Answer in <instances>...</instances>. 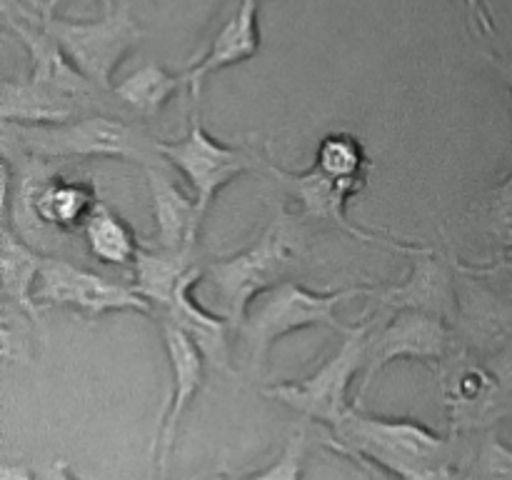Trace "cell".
Masks as SVG:
<instances>
[{
	"mask_svg": "<svg viewBox=\"0 0 512 480\" xmlns=\"http://www.w3.org/2000/svg\"><path fill=\"white\" fill-rule=\"evenodd\" d=\"M470 438L435 433L413 418H383L353 410L335 430H325L333 453H358L395 480H470L475 448Z\"/></svg>",
	"mask_w": 512,
	"mask_h": 480,
	"instance_id": "6da1fadb",
	"label": "cell"
},
{
	"mask_svg": "<svg viewBox=\"0 0 512 480\" xmlns=\"http://www.w3.org/2000/svg\"><path fill=\"white\" fill-rule=\"evenodd\" d=\"M5 155H23L43 163L68 160H128L143 168L165 163L153 135L140 125L113 115H80L68 123H0Z\"/></svg>",
	"mask_w": 512,
	"mask_h": 480,
	"instance_id": "7a4b0ae2",
	"label": "cell"
},
{
	"mask_svg": "<svg viewBox=\"0 0 512 480\" xmlns=\"http://www.w3.org/2000/svg\"><path fill=\"white\" fill-rule=\"evenodd\" d=\"M300 225L303 220L298 215H290L288 208H280L250 248L205 265L198 288L203 290L205 298L213 300L215 313L230 320L235 333L243 325L255 298H260L273 285L283 283L285 275L300 263L303 255Z\"/></svg>",
	"mask_w": 512,
	"mask_h": 480,
	"instance_id": "3957f363",
	"label": "cell"
},
{
	"mask_svg": "<svg viewBox=\"0 0 512 480\" xmlns=\"http://www.w3.org/2000/svg\"><path fill=\"white\" fill-rule=\"evenodd\" d=\"M380 310L368 308L358 323L348 325L343 330V343L340 348L305 380H288V383H273L260 388V395L273 403L285 405L293 413L313 420L335 430L345 423L350 413L358 408V403L350 400V385L355 375L363 373L368 363L370 335L380 323Z\"/></svg>",
	"mask_w": 512,
	"mask_h": 480,
	"instance_id": "277c9868",
	"label": "cell"
},
{
	"mask_svg": "<svg viewBox=\"0 0 512 480\" xmlns=\"http://www.w3.org/2000/svg\"><path fill=\"white\" fill-rule=\"evenodd\" d=\"M378 283L350 285L335 290H308L293 280L273 285L250 305L243 325L238 328L240 340L248 348V358L255 368L265 363L270 348L285 335L305 328H333L343 333L348 323L338 320V305L353 298H373Z\"/></svg>",
	"mask_w": 512,
	"mask_h": 480,
	"instance_id": "5b68a950",
	"label": "cell"
},
{
	"mask_svg": "<svg viewBox=\"0 0 512 480\" xmlns=\"http://www.w3.org/2000/svg\"><path fill=\"white\" fill-rule=\"evenodd\" d=\"M265 173H270L275 178V183L285 190L293 200H298L300 213L298 218L303 223H328L333 228L343 230L345 235H350L353 240L360 243L375 245V248H388L393 253L400 255H415L428 253L433 245L415 243V240L403 238V235L388 233V230H368L360 228L355 220H350L348 215V203L350 198L360 193L365 188L368 180H338L330 178L328 173L313 165L308 170H285L280 165H275L273 160H265L263 163Z\"/></svg>",
	"mask_w": 512,
	"mask_h": 480,
	"instance_id": "8992f818",
	"label": "cell"
},
{
	"mask_svg": "<svg viewBox=\"0 0 512 480\" xmlns=\"http://www.w3.org/2000/svg\"><path fill=\"white\" fill-rule=\"evenodd\" d=\"M450 433L483 435L512 415V388L485 358L460 343L438 368Z\"/></svg>",
	"mask_w": 512,
	"mask_h": 480,
	"instance_id": "52a82bcc",
	"label": "cell"
},
{
	"mask_svg": "<svg viewBox=\"0 0 512 480\" xmlns=\"http://www.w3.org/2000/svg\"><path fill=\"white\" fill-rule=\"evenodd\" d=\"M40 23L58 40L75 68L103 93L115 88V70L143 38V30L130 18L128 8H115L98 20H70L53 13Z\"/></svg>",
	"mask_w": 512,
	"mask_h": 480,
	"instance_id": "ba28073f",
	"label": "cell"
},
{
	"mask_svg": "<svg viewBox=\"0 0 512 480\" xmlns=\"http://www.w3.org/2000/svg\"><path fill=\"white\" fill-rule=\"evenodd\" d=\"M458 345L455 325L440 315L423 313V310H395L393 318L385 325L378 323L370 335L368 363L355 403L360 405L375 378L395 360H420L440 368L458 350Z\"/></svg>",
	"mask_w": 512,
	"mask_h": 480,
	"instance_id": "9c48e42d",
	"label": "cell"
},
{
	"mask_svg": "<svg viewBox=\"0 0 512 480\" xmlns=\"http://www.w3.org/2000/svg\"><path fill=\"white\" fill-rule=\"evenodd\" d=\"M158 150L165 163L173 165L185 175L203 215L208 213L210 203H213L220 190L228 188L240 175L250 173V170H260L265 163L258 155L250 153L248 148L220 143L218 138H213L203 128L198 115H193L188 133L183 138L170 140V143L160 140Z\"/></svg>",
	"mask_w": 512,
	"mask_h": 480,
	"instance_id": "30bf717a",
	"label": "cell"
},
{
	"mask_svg": "<svg viewBox=\"0 0 512 480\" xmlns=\"http://www.w3.org/2000/svg\"><path fill=\"white\" fill-rule=\"evenodd\" d=\"M40 308H68L85 320H98L108 313L155 315V308L133 288L85 270L63 258H45L35 290Z\"/></svg>",
	"mask_w": 512,
	"mask_h": 480,
	"instance_id": "8fae6325",
	"label": "cell"
},
{
	"mask_svg": "<svg viewBox=\"0 0 512 480\" xmlns=\"http://www.w3.org/2000/svg\"><path fill=\"white\" fill-rule=\"evenodd\" d=\"M53 163L30 160L15 190V218L33 223L38 230L75 233L83 230L90 213L100 203L95 188L83 180H70L53 173Z\"/></svg>",
	"mask_w": 512,
	"mask_h": 480,
	"instance_id": "7c38bea8",
	"label": "cell"
},
{
	"mask_svg": "<svg viewBox=\"0 0 512 480\" xmlns=\"http://www.w3.org/2000/svg\"><path fill=\"white\" fill-rule=\"evenodd\" d=\"M160 330H163V343L170 365V398L168 408L160 418L158 435L153 440V460L158 480H168V463L175 450L180 423H183V415L193 403L195 393L203 388L205 365L208 363H205V355L200 353L193 338L183 333L178 325L170 323V320H160Z\"/></svg>",
	"mask_w": 512,
	"mask_h": 480,
	"instance_id": "4fadbf2b",
	"label": "cell"
},
{
	"mask_svg": "<svg viewBox=\"0 0 512 480\" xmlns=\"http://www.w3.org/2000/svg\"><path fill=\"white\" fill-rule=\"evenodd\" d=\"M373 308L380 313L390 310H423L458 325L460 298H458V270L453 255L445 260L435 248L413 258V270L408 280L400 285L380 283L375 290Z\"/></svg>",
	"mask_w": 512,
	"mask_h": 480,
	"instance_id": "5bb4252c",
	"label": "cell"
},
{
	"mask_svg": "<svg viewBox=\"0 0 512 480\" xmlns=\"http://www.w3.org/2000/svg\"><path fill=\"white\" fill-rule=\"evenodd\" d=\"M203 270L205 268L195 265V268H190L185 273V278L180 280L168 308L163 313H158V320H170L183 333H188L193 338V343L200 348V353L205 355V363L210 368L218 370V373L233 375V363H230V333H235V328L220 313H210L193 295V290L203 280Z\"/></svg>",
	"mask_w": 512,
	"mask_h": 480,
	"instance_id": "9a60e30c",
	"label": "cell"
},
{
	"mask_svg": "<svg viewBox=\"0 0 512 480\" xmlns=\"http://www.w3.org/2000/svg\"><path fill=\"white\" fill-rule=\"evenodd\" d=\"M150 190V205L155 218V238L165 250H198V235L203 218L198 200L180 190L170 178L168 163L145 168Z\"/></svg>",
	"mask_w": 512,
	"mask_h": 480,
	"instance_id": "2e32d148",
	"label": "cell"
},
{
	"mask_svg": "<svg viewBox=\"0 0 512 480\" xmlns=\"http://www.w3.org/2000/svg\"><path fill=\"white\" fill-rule=\"evenodd\" d=\"M260 0H238L233 15L225 20L220 33L210 43L208 53L188 68L190 73V100L200 103L203 83L213 73L255 58L260 50V28H258Z\"/></svg>",
	"mask_w": 512,
	"mask_h": 480,
	"instance_id": "e0dca14e",
	"label": "cell"
},
{
	"mask_svg": "<svg viewBox=\"0 0 512 480\" xmlns=\"http://www.w3.org/2000/svg\"><path fill=\"white\" fill-rule=\"evenodd\" d=\"M48 255L38 253L33 245L25 243L8 223L0 228V298L13 313L25 315L40 325V305L35 298L40 270Z\"/></svg>",
	"mask_w": 512,
	"mask_h": 480,
	"instance_id": "ac0fdd59",
	"label": "cell"
},
{
	"mask_svg": "<svg viewBox=\"0 0 512 480\" xmlns=\"http://www.w3.org/2000/svg\"><path fill=\"white\" fill-rule=\"evenodd\" d=\"M85 108L73 100L53 93L45 85L25 80H3L0 83V123L18 125H50L68 123L80 118Z\"/></svg>",
	"mask_w": 512,
	"mask_h": 480,
	"instance_id": "d6986e66",
	"label": "cell"
},
{
	"mask_svg": "<svg viewBox=\"0 0 512 480\" xmlns=\"http://www.w3.org/2000/svg\"><path fill=\"white\" fill-rule=\"evenodd\" d=\"M195 260H198V250H165L160 245L155 248L143 245L133 263V288L153 305L155 315L163 313L185 273L198 265Z\"/></svg>",
	"mask_w": 512,
	"mask_h": 480,
	"instance_id": "ffe728a7",
	"label": "cell"
},
{
	"mask_svg": "<svg viewBox=\"0 0 512 480\" xmlns=\"http://www.w3.org/2000/svg\"><path fill=\"white\" fill-rule=\"evenodd\" d=\"M183 88H190L188 68L183 73H170L163 65L150 60L115 83L113 93L140 118H155Z\"/></svg>",
	"mask_w": 512,
	"mask_h": 480,
	"instance_id": "44dd1931",
	"label": "cell"
},
{
	"mask_svg": "<svg viewBox=\"0 0 512 480\" xmlns=\"http://www.w3.org/2000/svg\"><path fill=\"white\" fill-rule=\"evenodd\" d=\"M83 238L90 253L105 265H125V268L130 265L133 268L135 258L143 248L135 238L133 228L105 203L95 205L83 228Z\"/></svg>",
	"mask_w": 512,
	"mask_h": 480,
	"instance_id": "7402d4cb",
	"label": "cell"
},
{
	"mask_svg": "<svg viewBox=\"0 0 512 480\" xmlns=\"http://www.w3.org/2000/svg\"><path fill=\"white\" fill-rule=\"evenodd\" d=\"M315 165L338 180H368V173L373 170L363 143L350 133L325 135L315 153Z\"/></svg>",
	"mask_w": 512,
	"mask_h": 480,
	"instance_id": "603a6c76",
	"label": "cell"
},
{
	"mask_svg": "<svg viewBox=\"0 0 512 480\" xmlns=\"http://www.w3.org/2000/svg\"><path fill=\"white\" fill-rule=\"evenodd\" d=\"M480 220L495 243V258L512 255V170L480 203Z\"/></svg>",
	"mask_w": 512,
	"mask_h": 480,
	"instance_id": "cb8c5ba5",
	"label": "cell"
},
{
	"mask_svg": "<svg viewBox=\"0 0 512 480\" xmlns=\"http://www.w3.org/2000/svg\"><path fill=\"white\" fill-rule=\"evenodd\" d=\"M470 480H512V448L495 438L493 430L483 433V440L475 445Z\"/></svg>",
	"mask_w": 512,
	"mask_h": 480,
	"instance_id": "d4e9b609",
	"label": "cell"
},
{
	"mask_svg": "<svg viewBox=\"0 0 512 480\" xmlns=\"http://www.w3.org/2000/svg\"><path fill=\"white\" fill-rule=\"evenodd\" d=\"M305 455H308V433L298 430L288 438L283 453L268 465L245 478H215V480H303L305 473Z\"/></svg>",
	"mask_w": 512,
	"mask_h": 480,
	"instance_id": "484cf974",
	"label": "cell"
},
{
	"mask_svg": "<svg viewBox=\"0 0 512 480\" xmlns=\"http://www.w3.org/2000/svg\"><path fill=\"white\" fill-rule=\"evenodd\" d=\"M338 455H343V458H348L350 463L358 465V470H360V473H363L368 480H395L393 475L385 473L383 468H378V465L370 463V460H365L363 455H358V453H338Z\"/></svg>",
	"mask_w": 512,
	"mask_h": 480,
	"instance_id": "4316f807",
	"label": "cell"
},
{
	"mask_svg": "<svg viewBox=\"0 0 512 480\" xmlns=\"http://www.w3.org/2000/svg\"><path fill=\"white\" fill-rule=\"evenodd\" d=\"M465 5H468L470 10V18L478 23V28L483 30V33H495V23H493V15H490V10L485 8L483 0H465Z\"/></svg>",
	"mask_w": 512,
	"mask_h": 480,
	"instance_id": "83f0119b",
	"label": "cell"
},
{
	"mask_svg": "<svg viewBox=\"0 0 512 480\" xmlns=\"http://www.w3.org/2000/svg\"><path fill=\"white\" fill-rule=\"evenodd\" d=\"M38 480H80V478L73 473L70 463H65V460H55V463H50L48 468L38 475Z\"/></svg>",
	"mask_w": 512,
	"mask_h": 480,
	"instance_id": "f1b7e54d",
	"label": "cell"
},
{
	"mask_svg": "<svg viewBox=\"0 0 512 480\" xmlns=\"http://www.w3.org/2000/svg\"><path fill=\"white\" fill-rule=\"evenodd\" d=\"M0 480H38L33 475V470L23 463H5L0 468Z\"/></svg>",
	"mask_w": 512,
	"mask_h": 480,
	"instance_id": "f546056e",
	"label": "cell"
},
{
	"mask_svg": "<svg viewBox=\"0 0 512 480\" xmlns=\"http://www.w3.org/2000/svg\"><path fill=\"white\" fill-rule=\"evenodd\" d=\"M488 60H490V65L498 70V75L503 78V83L508 85V90L512 95V58H508V55H490Z\"/></svg>",
	"mask_w": 512,
	"mask_h": 480,
	"instance_id": "4dcf8cb0",
	"label": "cell"
},
{
	"mask_svg": "<svg viewBox=\"0 0 512 480\" xmlns=\"http://www.w3.org/2000/svg\"><path fill=\"white\" fill-rule=\"evenodd\" d=\"M473 265L475 270H485V273H510L512 275V255H503V258H493L488 265ZM510 298H512V290H510Z\"/></svg>",
	"mask_w": 512,
	"mask_h": 480,
	"instance_id": "1f68e13d",
	"label": "cell"
},
{
	"mask_svg": "<svg viewBox=\"0 0 512 480\" xmlns=\"http://www.w3.org/2000/svg\"><path fill=\"white\" fill-rule=\"evenodd\" d=\"M20 3H25L30 10H35L38 15H43V18L48 15V0H20Z\"/></svg>",
	"mask_w": 512,
	"mask_h": 480,
	"instance_id": "d6a6232c",
	"label": "cell"
},
{
	"mask_svg": "<svg viewBox=\"0 0 512 480\" xmlns=\"http://www.w3.org/2000/svg\"><path fill=\"white\" fill-rule=\"evenodd\" d=\"M95 3L100 5V8H103V15H108V13H113L115 10V5H113V0H95Z\"/></svg>",
	"mask_w": 512,
	"mask_h": 480,
	"instance_id": "836d02e7",
	"label": "cell"
},
{
	"mask_svg": "<svg viewBox=\"0 0 512 480\" xmlns=\"http://www.w3.org/2000/svg\"><path fill=\"white\" fill-rule=\"evenodd\" d=\"M60 3H63V0H48V15H53L55 10H58Z\"/></svg>",
	"mask_w": 512,
	"mask_h": 480,
	"instance_id": "e575fe53",
	"label": "cell"
}]
</instances>
